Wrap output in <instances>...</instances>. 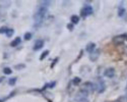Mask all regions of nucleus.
Wrapping results in <instances>:
<instances>
[{
	"mask_svg": "<svg viewBox=\"0 0 127 102\" xmlns=\"http://www.w3.org/2000/svg\"><path fill=\"white\" fill-rule=\"evenodd\" d=\"M26 67V65L24 64H17L16 65H15L14 66V68L15 69L17 70H22L23 69H24Z\"/></svg>",
	"mask_w": 127,
	"mask_h": 102,
	"instance_id": "18",
	"label": "nucleus"
},
{
	"mask_svg": "<svg viewBox=\"0 0 127 102\" xmlns=\"http://www.w3.org/2000/svg\"><path fill=\"white\" fill-rule=\"evenodd\" d=\"M59 57H56V58H55L53 61H52V63H51V69H53L54 67V66L56 65V64L57 63V62H58V61H59Z\"/></svg>",
	"mask_w": 127,
	"mask_h": 102,
	"instance_id": "22",
	"label": "nucleus"
},
{
	"mask_svg": "<svg viewBox=\"0 0 127 102\" xmlns=\"http://www.w3.org/2000/svg\"><path fill=\"white\" fill-rule=\"evenodd\" d=\"M49 53H50V51L48 50H46L44 51L41 54L40 58H39V60L40 61L43 60L49 54Z\"/></svg>",
	"mask_w": 127,
	"mask_h": 102,
	"instance_id": "14",
	"label": "nucleus"
},
{
	"mask_svg": "<svg viewBox=\"0 0 127 102\" xmlns=\"http://www.w3.org/2000/svg\"><path fill=\"white\" fill-rule=\"evenodd\" d=\"M95 47H96V44L94 42H90L86 45L85 47V50L87 52L91 53L95 50Z\"/></svg>",
	"mask_w": 127,
	"mask_h": 102,
	"instance_id": "10",
	"label": "nucleus"
},
{
	"mask_svg": "<svg viewBox=\"0 0 127 102\" xmlns=\"http://www.w3.org/2000/svg\"><path fill=\"white\" fill-rule=\"evenodd\" d=\"M5 79V77L4 76H1L0 77V83H1V82L3 81V80Z\"/></svg>",
	"mask_w": 127,
	"mask_h": 102,
	"instance_id": "26",
	"label": "nucleus"
},
{
	"mask_svg": "<svg viewBox=\"0 0 127 102\" xmlns=\"http://www.w3.org/2000/svg\"><path fill=\"white\" fill-rule=\"evenodd\" d=\"M77 102H89V101L85 97H81L78 100Z\"/></svg>",
	"mask_w": 127,
	"mask_h": 102,
	"instance_id": "25",
	"label": "nucleus"
},
{
	"mask_svg": "<svg viewBox=\"0 0 127 102\" xmlns=\"http://www.w3.org/2000/svg\"><path fill=\"white\" fill-rule=\"evenodd\" d=\"M126 8L122 5L119 6L118 8V15L119 17H123L126 13Z\"/></svg>",
	"mask_w": 127,
	"mask_h": 102,
	"instance_id": "12",
	"label": "nucleus"
},
{
	"mask_svg": "<svg viewBox=\"0 0 127 102\" xmlns=\"http://www.w3.org/2000/svg\"><path fill=\"white\" fill-rule=\"evenodd\" d=\"M81 79L78 77H75L71 81V82L72 83V84L74 86H78L79 85V84L81 82Z\"/></svg>",
	"mask_w": 127,
	"mask_h": 102,
	"instance_id": "15",
	"label": "nucleus"
},
{
	"mask_svg": "<svg viewBox=\"0 0 127 102\" xmlns=\"http://www.w3.org/2000/svg\"><path fill=\"white\" fill-rule=\"evenodd\" d=\"M3 73L4 74L8 75L11 74L12 73V70L9 67H4L3 68Z\"/></svg>",
	"mask_w": 127,
	"mask_h": 102,
	"instance_id": "19",
	"label": "nucleus"
},
{
	"mask_svg": "<svg viewBox=\"0 0 127 102\" xmlns=\"http://www.w3.org/2000/svg\"><path fill=\"white\" fill-rule=\"evenodd\" d=\"M56 85V81H51L49 83H46L44 86L42 88V89L40 90H39V92H41L42 91H44L46 90L47 88H50V89H53L54 88Z\"/></svg>",
	"mask_w": 127,
	"mask_h": 102,
	"instance_id": "9",
	"label": "nucleus"
},
{
	"mask_svg": "<svg viewBox=\"0 0 127 102\" xmlns=\"http://www.w3.org/2000/svg\"><path fill=\"white\" fill-rule=\"evenodd\" d=\"M125 40L127 41V33H124L116 36L113 38V41L116 45L123 44Z\"/></svg>",
	"mask_w": 127,
	"mask_h": 102,
	"instance_id": "3",
	"label": "nucleus"
},
{
	"mask_svg": "<svg viewBox=\"0 0 127 102\" xmlns=\"http://www.w3.org/2000/svg\"><path fill=\"white\" fill-rule=\"evenodd\" d=\"M115 69L113 67H110L106 69L104 72V75L109 78H113L115 76Z\"/></svg>",
	"mask_w": 127,
	"mask_h": 102,
	"instance_id": "8",
	"label": "nucleus"
},
{
	"mask_svg": "<svg viewBox=\"0 0 127 102\" xmlns=\"http://www.w3.org/2000/svg\"><path fill=\"white\" fill-rule=\"evenodd\" d=\"M80 20V18L77 15L74 14L71 16L70 17V21L73 24H77Z\"/></svg>",
	"mask_w": 127,
	"mask_h": 102,
	"instance_id": "13",
	"label": "nucleus"
},
{
	"mask_svg": "<svg viewBox=\"0 0 127 102\" xmlns=\"http://www.w3.org/2000/svg\"><path fill=\"white\" fill-rule=\"evenodd\" d=\"M74 25L72 23H68L66 25V28L69 31H72L74 29Z\"/></svg>",
	"mask_w": 127,
	"mask_h": 102,
	"instance_id": "21",
	"label": "nucleus"
},
{
	"mask_svg": "<svg viewBox=\"0 0 127 102\" xmlns=\"http://www.w3.org/2000/svg\"><path fill=\"white\" fill-rule=\"evenodd\" d=\"M44 45V41L42 39H37L34 44V46L33 47V49L34 51H38L42 49Z\"/></svg>",
	"mask_w": 127,
	"mask_h": 102,
	"instance_id": "6",
	"label": "nucleus"
},
{
	"mask_svg": "<svg viewBox=\"0 0 127 102\" xmlns=\"http://www.w3.org/2000/svg\"><path fill=\"white\" fill-rule=\"evenodd\" d=\"M83 54V50L82 49H81V50H80V52H79V55H78V56H77L76 59L75 60V62H78V60H80V59L82 57Z\"/></svg>",
	"mask_w": 127,
	"mask_h": 102,
	"instance_id": "24",
	"label": "nucleus"
},
{
	"mask_svg": "<svg viewBox=\"0 0 127 102\" xmlns=\"http://www.w3.org/2000/svg\"><path fill=\"white\" fill-rule=\"evenodd\" d=\"M32 35L30 32H27L24 35V39L27 41L30 40L32 38Z\"/></svg>",
	"mask_w": 127,
	"mask_h": 102,
	"instance_id": "20",
	"label": "nucleus"
},
{
	"mask_svg": "<svg viewBox=\"0 0 127 102\" xmlns=\"http://www.w3.org/2000/svg\"><path fill=\"white\" fill-rule=\"evenodd\" d=\"M100 54V50L99 49H97L90 53L89 59L92 62L96 61L99 58Z\"/></svg>",
	"mask_w": 127,
	"mask_h": 102,
	"instance_id": "5",
	"label": "nucleus"
},
{
	"mask_svg": "<svg viewBox=\"0 0 127 102\" xmlns=\"http://www.w3.org/2000/svg\"><path fill=\"white\" fill-rule=\"evenodd\" d=\"M8 28L5 26H2L0 27V34L5 33Z\"/></svg>",
	"mask_w": 127,
	"mask_h": 102,
	"instance_id": "23",
	"label": "nucleus"
},
{
	"mask_svg": "<svg viewBox=\"0 0 127 102\" xmlns=\"http://www.w3.org/2000/svg\"><path fill=\"white\" fill-rule=\"evenodd\" d=\"M21 42V39L20 37L17 36L10 43V46L12 47H15L18 46Z\"/></svg>",
	"mask_w": 127,
	"mask_h": 102,
	"instance_id": "11",
	"label": "nucleus"
},
{
	"mask_svg": "<svg viewBox=\"0 0 127 102\" xmlns=\"http://www.w3.org/2000/svg\"><path fill=\"white\" fill-rule=\"evenodd\" d=\"M83 86L85 87L83 89L87 90L88 92V90L90 91L94 92L96 90V85L91 82H86L83 84Z\"/></svg>",
	"mask_w": 127,
	"mask_h": 102,
	"instance_id": "7",
	"label": "nucleus"
},
{
	"mask_svg": "<svg viewBox=\"0 0 127 102\" xmlns=\"http://www.w3.org/2000/svg\"><path fill=\"white\" fill-rule=\"evenodd\" d=\"M96 90L99 94L103 93L106 89V85L104 80L101 78H99L98 79V83L96 85Z\"/></svg>",
	"mask_w": 127,
	"mask_h": 102,
	"instance_id": "4",
	"label": "nucleus"
},
{
	"mask_svg": "<svg viewBox=\"0 0 127 102\" xmlns=\"http://www.w3.org/2000/svg\"><path fill=\"white\" fill-rule=\"evenodd\" d=\"M17 77H13V78H10L8 81V85L11 86H14L17 81Z\"/></svg>",
	"mask_w": 127,
	"mask_h": 102,
	"instance_id": "17",
	"label": "nucleus"
},
{
	"mask_svg": "<svg viewBox=\"0 0 127 102\" xmlns=\"http://www.w3.org/2000/svg\"><path fill=\"white\" fill-rule=\"evenodd\" d=\"M93 12V9L91 5H85L81 9L80 11V15L81 17L85 18L86 17L91 15Z\"/></svg>",
	"mask_w": 127,
	"mask_h": 102,
	"instance_id": "2",
	"label": "nucleus"
},
{
	"mask_svg": "<svg viewBox=\"0 0 127 102\" xmlns=\"http://www.w3.org/2000/svg\"><path fill=\"white\" fill-rule=\"evenodd\" d=\"M14 33V30L13 28H8L5 33V34L7 37L10 38L13 35Z\"/></svg>",
	"mask_w": 127,
	"mask_h": 102,
	"instance_id": "16",
	"label": "nucleus"
},
{
	"mask_svg": "<svg viewBox=\"0 0 127 102\" xmlns=\"http://www.w3.org/2000/svg\"><path fill=\"white\" fill-rule=\"evenodd\" d=\"M48 12V7L45 5H41L37 9V12L34 15L35 27H39L43 23Z\"/></svg>",
	"mask_w": 127,
	"mask_h": 102,
	"instance_id": "1",
	"label": "nucleus"
}]
</instances>
